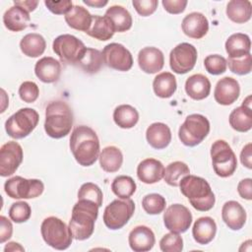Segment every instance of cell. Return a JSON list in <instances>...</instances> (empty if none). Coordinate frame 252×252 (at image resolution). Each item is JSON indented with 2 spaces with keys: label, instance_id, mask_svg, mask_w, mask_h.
<instances>
[{
  "label": "cell",
  "instance_id": "6da1fadb",
  "mask_svg": "<svg viewBox=\"0 0 252 252\" xmlns=\"http://www.w3.org/2000/svg\"><path fill=\"white\" fill-rule=\"evenodd\" d=\"M70 150L76 161L82 166H90L99 156V140L89 126H77L70 137Z\"/></svg>",
  "mask_w": 252,
  "mask_h": 252
},
{
  "label": "cell",
  "instance_id": "7a4b0ae2",
  "mask_svg": "<svg viewBox=\"0 0 252 252\" xmlns=\"http://www.w3.org/2000/svg\"><path fill=\"white\" fill-rule=\"evenodd\" d=\"M98 206L87 199H79L72 209L69 227L73 238L86 240L94 230V222L98 216Z\"/></svg>",
  "mask_w": 252,
  "mask_h": 252
},
{
  "label": "cell",
  "instance_id": "3957f363",
  "mask_svg": "<svg viewBox=\"0 0 252 252\" xmlns=\"http://www.w3.org/2000/svg\"><path fill=\"white\" fill-rule=\"evenodd\" d=\"M179 187L181 193L197 211L207 212L214 207L216 197L205 178L188 174L180 180Z\"/></svg>",
  "mask_w": 252,
  "mask_h": 252
},
{
  "label": "cell",
  "instance_id": "277c9868",
  "mask_svg": "<svg viewBox=\"0 0 252 252\" xmlns=\"http://www.w3.org/2000/svg\"><path fill=\"white\" fill-rule=\"evenodd\" d=\"M73 112L70 106L62 100H54L45 108L44 130L46 134L54 139L67 136L73 126Z\"/></svg>",
  "mask_w": 252,
  "mask_h": 252
},
{
  "label": "cell",
  "instance_id": "5b68a950",
  "mask_svg": "<svg viewBox=\"0 0 252 252\" xmlns=\"http://www.w3.org/2000/svg\"><path fill=\"white\" fill-rule=\"evenodd\" d=\"M40 232L45 243L56 250H65L72 244L73 235L69 225L56 217L44 219Z\"/></svg>",
  "mask_w": 252,
  "mask_h": 252
},
{
  "label": "cell",
  "instance_id": "8992f818",
  "mask_svg": "<svg viewBox=\"0 0 252 252\" xmlns=\"http://www.w3.org/2000/svg\"><path fill=\"white\" fill-rule=\"evenodd\" d=\"M39 121V115L36 110L30 107H24L16 111L5 122V130L13 139H23L29 136Z\"/></svg>",
  "mask_w": 252,
  "mask_h": 252
},
{
  "label": "cell",
  "instance_id": "52a82bcc",
  "mask_svg": "<svg viewBox=\"0 0 252 252\" xmlns=\"http://www.w3.org/2000/svg\"><path fill=\"white\" fill-rule=\"evenodd\" d=\"M210 132V121L202 114L188 115L179 127L178 137L181 143L187 147L199 145Z\"/></svg>",
  "mask_w": 252,
  "mask_h": 252
},
{
  "label": "cell",
  "instance_id": "ba28073f",
  "mask_svg": "<svg viewBox=\"0 0 252 252\" xmlns=\"http://www.w3.org/2000/svg\"><path fill=\"white\" fill-rule=\"evenodd\" d=\"M212 164L215 173L222 178L231 176L237 167L234 152L224 140H217L211 147Z\"/></svg>",
  "mask_w": 252,
  "mask_h": 252
},
{
  "label": "cell",
  "instance_id": "9c48e42d",
  "mask_svg": "<svg viewBox=\"0 0 252 252\" xmlns=\"http://www.w3.org/2000/svg\"><path fill=\"white\" fill-rule=\"evenodd\" d=\"M134 211L135 203L130 198L113 200L104 209L103 222L109 229H120L132 218Z\"/></svg>",
  "mask_w": 252,
  "mask_h": 252
},
{
  "label": "cell",
  "instance_id": "30bf717a",
  "mask_svg": "<svg viewBox=\"0 0 252 252\" xmlns=\"http://www.w3.org/2000/svg\"><path fill=\"white\" fill-rule=\"evenodd\" d=\"M86 48L82 40L69 33L58 35L52 43V49L61 62L70 65L79 63Z\"/></svg>",
  "mask_w": 252,
  "mask_h": 252
},
{
  "label": "cell",
  "instance_id": "8fae6325",
  "mask_svg": "<svg viewBox=\"0 0 252 252\" xmlns=\"http://www.w3.org/2000/svg\"><path fill=\"white\" fill-rule=\"evenodd\" d=\"M4 190L12 199H32L42 194L44 184L39 179H27L22 176H14L5 182Z\"/></svg>",
  "mask_w": 252,
  "mask_h": 252
},
{
  "label": "cell",
  "instance_id": "7c38bea8",
  "mask_svg": "<svg viewBox=\"0 0 252 252\" xmlns=\"http://www.w3.org/2000/svg\"><path fill=\"white\" fill-rule=\"evenodd\" d=\"M197 49L188 42L177 44L169 54V65L176 74H186L191 71L197 62Z\"/></svg>",
  "mask_w": 252,
  "mask_h": 252
},
{
  "label": "cell",
  "instance_id": "4fadbf2b",
  "mask_svg": "<svg viewBox=\"0 0 252 252\" xmlns=\"http://www.w3.org/2000/svg\"><path fill=\"white\" fill-rule=\"evenodd\" d=\"M103 63L114 70L126 72L133 66V57L131 52L121 43L112 42L102 49Z\"/></svg>",
  "mask_w": 252,
  "mask_h": 252
},
{
  "label": "cell",
  "instance_id": "5bb4252c",
  "mask_svg": "<svg viewBox=\"0 0 252 252\" xmlns=\"http://www.w3.org/2000/svg\"><path fill=\"white\" fill-rule=\"evenodd\" d=\"M163 223L168 230L183 233L192 223V214L181 204L170 205L163 214Z\"/></svg>",
  "mask_w": 252,
  "mask_h": 252
},
{
  "label": "cell",
  "instance_id": "9a60e30c",
  "mask_svg": "<svg viewBox=\"0 0 252 252\" xmlns=\"http://www.w3.org/2000/svg\"><path fill=\"white\" fill-rule=\"evenodd\" d=\"M24 158L21 145L15 141H9L0 149V175L7 177L16 172Z\"/></svg>",
  "mask_w": 252,
  "mask_h": 252
},
{
  "label": "cell",
  "instance_id": "2e32d148",
  "mask_svg": "<svg viewBox=\"0 0 252 252\" xmlns=\"http://www.w3.org/2000/svg\"><path fill=\"white\" fill-rule=\"evenodd\" d=\"M240 94V86L236 79L231 77H224L218 81L214 97L219 104L230 105L238 98Z\"/></svg>",
  "mask_w": 252,
  "mask_h": 252
},
{
  "label": "cell",
  "instance_id": "e0dca14e",
  "mask_svg": "<svg viewBox=\"0 0 252 252\" xmlns=\"http://www.w3.org/2000/svg\"><path fill=\"white\" fill-rule=\"evenodd\" d=\"M138 64L145 73L155 74L163 68V53L160 49L154 46L144 47L138 53Z\"/></svg>",
  "mask_w": 252,
  "mask_h": 252
},
{
  "label": "cell",
  "instance_id": "ac0fdd59",
  "mask_svg": "<svg viewBox=\"0 0 252 252\" xmlns=\"http://www.w3.org/2000/svg\"><path fill=\"white\" fill-rule=\"evenodd\" d=\"M182 32L189 37L200 39L209 31V21L205 15L199 12H192L184 17L181 23Z\"/></svg>",
  "mask_w": 252,
  "mask_h": 252
},
{
  "label": "cell",
  "instance_id": "d6986e66",
  "mask_svg": "<svg viewBox=\"0 0 252 252\" xmlns=\"http://www.w3.org/2000/svg\"><path fill=\"white\" fill-rule=\"evenodd\" d=\"M229 125L237 132H247L252 127L251 95H248L242 104L234 108L229 114Z\"/></svg>",
  "mask_w": 252,
  "mask_h": 252
},
{
  "label": "cell",
  "instance_id": "ffe728a7",
  "mask_svg": "<svg viewBox=\"0 0 252 252\" xmlns=\"http://www.w3.org/2000/svg\"><path fill=\"white\" fill-rule=\"evenodd\" d=\"M130 248L135 252L150 251L155 243L156 237L153 230L146 225H138L134 227L128 236Z\"/></svg>",
  "mask_w": 252,
  "mask_h": 252
},
{
  "label": "cell",
  "instance_id": "44dd1931",
  "mask_svg": "<svg viewBox=\"0 0 252 252\" xmlns=\"http://www.w3.org/2000/svg\"><path fill=\"white\" fill-rule=\"evenodd\" d=\"M164 166L158 159L146 158L143 159L137 166L138 178L146 184H154L163 178Z\"/></svg>",
  "mask_w": 252,
  "mask_h": 252
},
{
  "label": "cell",
  "instance_id": "7402d4cb",
  "mask_svg": "<svg viewBox=\"0 0 252 252\" xmlns=\"http://www.w3.org/2000/svg\"><path fill=\"white\" fill-rule=\"evenodd\" d=\"M221 218L224 223L231 230L241 229L246 221V212L236 201H227L221 209Z\"/></svg>",
  "mask_w": 252,
  "mask_h": 252
},
{
  "label": "cell",
  "instance_id": "603a6c76",
  "mask_svg": "<svg viewBox=\"0 0 252 252\" xmlns=\"http://www.w3.org/2000/svg\"><path fill=\"white\" fill-rule=\"evenodd\" d=\"M34 74L43 83L57 82L61 75V64L53 57H42L35 63Z\"/></svg>",
  "mask_w": 252,
  "mask_h": 252
},
{
  "label": "cell",
  "instance_id": "cb8c5ba5",
  "mask_svg": "<svg viewBox=\"0 0 252 252\" xmlns=\"http://www.w3.org/2000/svg\"><path fill=\"white\" fill-rule=\"evenodd\" d=\"M146 139L151 147L161 150L166 148L171 142V131L166 124L155 122L147 128Z\"/></svg>",
  "mask_w": 252,
  "mask_h": 252
},
{
  "label": "cell",
  "instance_id": "d4e9b609",
  "mask_svg": "<svg viewBox=\"0 0 252 252\" xmlns=\"http://www.w3.org/2000/svg\"><path fill=\"white\" fill-rule=\"evenodd\" d=\"M31 21L29 12L20 6L14 5L3 15L4 26L11 32H21L28 28Z\"/></svg>",
  "mask_w": 252,
  "mask_h": 252
},
{
  "label": "cell",
  "instance_id": "484cf974",
  "mask_svg": "<svg viewBox=\"0 0 252 252\" xmlns=\"http://www.w3.org/2000/svg\"><path fill=\"white\" fill-rule=\"evenodd\" d=\"M217 224L211 217H201L193 224L192 235L201 245L210 243L216 236Z\"/></svg>",
  "mask_w": 252,
  "mask_h": 252
},
{
  "label": "cell",
  "instance_id": "4316f807",
  "mask_svg": "<svg viewBox=\"0 0 252 252\" xmlns=\"http://www.w3.org/2000/svg\"><path fill=\"white\" fill-rule=\"evenodd\" d=\"M185 92L192 99L202 100L210 94L211 82L202 74H194L186 80Z\"/></svg>",
  "mask_w": 252,
  "mask_h": 252
},
{
  "label": "cell",
  "instance_id": "83f0119b",
  "mask_svg": "<svg viewBox=\"0 0 252 252\" xmlns=\"http://www.w3.org/2000/svg\"><path fill=\"white\" fill-rule=\"evenodd\" d=\"M114 32V26L107 16L94 15L93 16L91 26L86 33L95 39L105 41L110 39Z\"/></svg>",
  "mask_w": 252,
  "mask_h": 252
},
{
  "label": "cell",
  "instance_id": "f1b7e54d",
  "mask_svg": "<svg viewBox=\"0 0 252 252\" xmlns=\"http://www.w3.org/2000/svg\"><path fill=\"white\" fill-rule=\"evenodd\" d=\"M251 40L250 37L241 32L231 34L225 41V51L228 58H241L250 53Z\"/></svg>",
  "mask_w": 252,
  "mask_h": 252
},
{
  "label": "cell",
  "instance_id": "f546056e",
  "mask_svg": "<svg viewBox=\"0 0 252 252\" xmlns=\"http://www.w3.org/2000/svg\"><path fill=\"white\" fill-rule=\"evenodd\" d=\"M93 15L80 5H73L70 11L65 14V22L67 25L77 31H82L87 32L92 23Z\"/></svg>",
  "mask_w": 252,
  "mask_h": 252
},
{
  "label": "cell",
  "instance_id": "4dcf8cb0",
  "mask_svg": "<svg viewBox=\"0 0 252 252\" xmlns=\"http://www.w3.org/2000/svg\"><path fill=\"white\" fill-rule=\"evenodd\" d=\"M226 16L236 24L248 22L252 15V4L248 0H231L226 5Z\"/></svg>",
  "mask_w": 252,
  "mask_h": 252
},
{
  "label": "cell",
  "instance_id": "1f68e13d",
  "mask_svg": "<svg viewBox=\"0 0 252 252\" xmlns=\"http://www.w3.org/2000/svg\"><path fill=\"white\" fill-rule=\"evenodd\" d=\"M100 167L106 172H116L123 162V155L115 146H108L102 149L98 156Z\"/></svg>",
  "mask_w": 252,
  "mask_h": 252
},
{
  "label": "cell",
  "instance_id": "d6a6232c",
  "mask_svg": "<svg viewBox=\"0 0 252 252\" xmlns=\"http://www.w3.org/2000/svg\"><path fill=\"white\" fill-rule=\"evenodd\" d=\"M153 89L158 97L168 98L177 89L176 78L170 72L159 73L153 81Z\"/></svg>",
  "mask_w": 252,
  "mask_h": 252
},
{
  "label": "cell",
  "instance_id": "836d02e7",
  "mask_svg": "<svg viewBox=\"0 0 252 252\" xmlns=\"http://www.w3.org/2000/svg\"><path fill=\"white\" fill-rule=\"evenodd\" d=\"M46 47L44 37L36 32L26 34L20 41L21 51L28 57H38L43 54Z\"/></svg>",
  "mask_w": 252,
  "mask_h": 252
},
{
  "label": "cell",
  "instance_id": "e575fe53",
  "mask_svg": "<svg viewBox=\"0 0 252 252\" xmlns=\"http://www.w3.org/2000/svg\"><path fill=\"white\" fill-rule=\"evenodd\" d=\"M105 16H107L115 29V32H124L131 29L133 20L132 16L129 13V11L120 5H113L110 6L106 12Z\"/></svg>",
  "mask_w": 252,
  "mask_h": 252
},
{
  "label": "cell",
  "instance_id": "d590c367",
  "mask_svg": "<svg viewBox=\"0 0 252 252\" xmlns=\"http://www.w3.org/2000/svg\"><path fill=\"white\" fill-rule=\"evenodd\" d=\"M113 120L120 128L130 129L138 123L139 112L130 104H121L114 109Z\"/></svg>",
  "mask_w": 252,
  "mask_h": 252
},
{
  "label": "cell",
  "instance_id": "8d00e7d4",
  "mask_svg": "<svg viewBox=\"0 0 252 252\" xmlns=\"http://www.w3.org/2000/svg\"><path fill=\"white\" fill-rule=\"evenodd\" d=\"M102 64V53L98 49L87 47L77 66L88 74H95L101 69Z\"/></svg>",
  "mask_w": 252,
  "mask_h": 252
},
{
  "label": "cell",
  "instance_id": "74e56055",
  "mask_svg": "<svg viewBox=\"0 0 252 252\" xmlns=\"http://www.w3.org/2000/svg\"><path fill=\"white\" fill-rule=\"evenodd\" d=\"M190 173V169L188 165L183 161H173L170 162L165 168H164V174L163 179L164 181L173 187L179 186L180 180L188 175Z\"/></svg>",
  "mask_w": 252,
  "mask_h": 252
},
{
  "label": "cell",
  "instance_id": "f35d334b",
  "mask_svg": "<svg viewBox=\"0 0 252 252\" xmlns=\"http://www.w3.org/2000/svg\"><path fill=\"white\" fill-rule=\"evenodd\" d=\"M137 185L134 179L128 175H119L111 183L112 192L120 199L130 198L136 191Z\"/></svg>",
  "mask_w": 252,
  "mask_h": 252
},
{
  "label": "cell",
  "instance_id": "ab89813d",
  "mask_svg": "<svg viewBox=\"0 0 252 252\" xmlns=\"http://www.w3.org/2000/svg\"><path fill=\"white\" fill-rule=\"evenodd\" d=\"M166 201L163 196L158 193L146 195L142 200V207L149 215H158L165 209Z\"/></svg>",
  "mask_w": 252,
  "mask_h": 252
},
{
  "label": "cell",
  "instance_id": "60d3db41",
  "mask_svg": "<svg viewBox=\"0 0 252 252\" xmlns=\"http://www.w3.org/2000/svg\"><path fill=\"white\" fill-rule=\"evenodd\" d=\"M79 199L91 200L94 202L98 207H101L103 201V194L96 184L87 182L84 183L78 191V200Z\"/></svg>",
  "mask_w": 252,
  "mask_h": 252
},
{
  "label": "cell",
  "instance_id": "b9f144b4",
  "mask_svg": "<svg viewBox=\"0 0 252 252\" xmlns=\"http://www.w3.org/2000/svg\"><path fill=\"white\" fill-rule=\"evenodd\" d=\"M32 215L31 206L24 201L13 203L9 209V217L16 223L27 221Z\"/></svg>",
  "mask_w": 252,
  "mask_h": 252
},
{
  "label": "cell",
  "instance_id": "7bdbcfd3",
  "mask_svg": "<svg viewBox=\"0 0 252 252\" xmlns=\"http://www.w3.org/2000/svg\"><path fill=\"white\" fill-rule=\"evenodd\" d=\"M159 248L163 252H180L183 249V239L179 233L170 231L160 239Z\"/></svg>",
  "mask_w": 252,
  "mask_h": 252
},
{
  "label": "cell",
  "instance_id": "ee69618b",
  "mask_svg": "<svg viewBox=\"0 0 252 252\" xmlns=\"http://www.w3.org/2000/svg\"><path fill=\"white\" fill-rule=\"evenodd\" d=\"M204 66L208 73L212 75H220L226 71V59L219 54L208 55L204 59Z\"/></svg>",
  "mask_w": 252,
  "mask_h": 252
},
{
  "label": "cell",
  "instance_id": "f6af8a7d",
  "mask_svg": "<svg viewBox=\"0 0 252 252\" xmlns=\"http://www.w3.org/2000/svg\"><path fill=\"white\" fill-rule=\"evenodd\" d=\"M226 63L228 65L229 70L239 76H243V75H247L251 72V68H252V57L251 54H247L241 58H236V59H232V58H228L226 60Z\"/></svg>",
  "mask_w": 252,
  "mask_h": 252
},
{
  "label": "cell",
  "instance_id": "bcb514c9",
  "mask_svg": "<svg viewBox=\"0 0 252 252\" xmlns=\"http://www.w3.org/2000/svg\"><path fill=\"white\" fill-rule=\"evenodd\" d=\"M19 95L25 102H34L39 95V89L34 82L26 81L21 84L19 88Z\"/></svg>",
  "mask_w": 252,
  "mask_h": 252
},
{
  "label": "cell",
  "instance_id": "7dc6e473",
  "mask_svg": "<svg viewBox=\"0 0 252 252\" xmlns=\"http://www.w3.org/2000/svg\"><path fill=\"white\" fill-rule=\"evenodd\" d=\"M132 4L140 16L148 17L155 13L158 2L157 0H133Z\"/></svg>",
  "mask_w": 252,
  "mask_h": 252
},
{
  "label": "cell",
  "instance_id": "c3c4849f",
  "mask_svg": "<svg viewBox=\"0 0 252 252\" xmlns=\"http://www.w3.org/2000/svg\"><path fill=\"white\" fill-rule=\"evenodd\" d=\"M45 6L47 9L55 14V15H63L67 14L70 9L73 7V3L70 0H63V1H44Z\"/></svg>",
  "mask_w": 252,
  "mask_h": 252
},
{
  "label": "cell",
  "instance_id": "681fc988",
  "mask_svg": "<svg viewBox=\"0 0 252 252\" xmlns=\"http://www.w3.org/2000/svg\"><path fill=\"white\" fill-rule=\"evenodd\" d=\"M161 3L166 12L177 15L184 12L188 2L186 0H162Z\"/></svg>",
  "mask_w": 252,
  "mask_h": 252
},
{
  "label": "cell",
  "instance_id": "f907efd6",
  "mask_svg": "<svg viewBox=\"0 0 252 252\" xmlns=\"http://www.w3.org/2000/svg\"><path fill=\"white\" fill-rule=\"evenodd\" d=\"M13 225L8 218L1 216L0 217V243H4L12 237Z\"/></svg>",
  "mask_w": 252,
  "mask_h": 252
},
{
  "label": "cell",
  "instance_id": "816d5d0a",
  "mask_svg": "<svg viewBox=\"0 0 252 252\" xmlns=\"http://www.w3.org/2000/svg\"><path fill=\"white\" fill-rule=\"evenodd\" d=\"M237 192L239 196L245 200L252 199V179L245 178L239 181L237 185Z\"/></svg>",
  "mask_w": 252,
  "mask_h": 252
},
{
  "label": "cell",
  "instance_id": "f5cc1de1",
  "mask_svg": "<svg viewBox=\"0 0 252 252\" xmlns=\"http://www.w3.org/2000/svg\"><path fill=\"white\" fill-rule=\"evenodd\" d=\"M252 145L251 143H248L247 145H245L240 153V161L241 163L246 166L248 169L252 168V149H251Z\"/></svg>",
  "mask_w": 252,
  "mask_h": 252
},
{
  "label": "cell",
  "instance_id": "db71d44e",
  "mask_svg": "<svg viewBox=\"0 0 252 252\" xmlns=\"http://www.w3.org/2000/svg\"><path fill=\"white\" fill-rule=\"evenodd\" d=\"M14 5L20 6L25 9L27 12H32L38 5V1L32 0H24V1H14Z\"/></svg>",
  "mask_w": 252,
  "mask_h": 252
},
{
  "label": "cell",
  "instance_id": "11a10c76",
  "mask_svg": "<svg viewBox=\"0 0 252 252\" xmlns=\"http://www.w3.org/2000/svg\"><path fill=\"white\" fill-rule=\"evenodd\" d=\"M83 2L88 6H92L95 8H101L108 3L107 1H102V0H83Z\"/></svg>",
  "mask_w": 252,
  "mask_h": 252
},
{
  "label": "cell",
  "instance_id": "9f6ffc18",
  "mask_svg": "<svg viewBox=\"0 0 252 252\" xmlns=\"http://www.w3.org/2000/svg\"><path fill=\"white\" fill-rule=\"evenodd\" d=\"M4 251L5 252H8V251H25L24 247H22L19 243L17 242H9L5 248H4Z\"/></svg>",
  "mask_w": 252,
  "mask_h": 252
}]
</instances>
